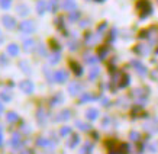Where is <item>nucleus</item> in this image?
<instances>
[{
	"label": "nucleus",
	"instance_id": "nucleus-18",
	"mask_svg": "<svg viewBox=\"0 0 158 154\" xmlns=\"http://www.w3.org/2000/svg\"><path fill=\"white\" fill-rule=\"evenodd\" d=\"M36 118H38L41 125H45V122H47V113H45L42 109H39V111L36 112Z\"/></svg>",
	"mask_w": 158,
	"mask_h": 154
},
{
	"label": "nucleus",
	"instance_id": "nucleus-17",
	"mask_svg": "<svg viewBox=\"0 0 158 154\" xmlns=\"http://www.w3.org/2000/svg\"><path fill=\"white\" fill-rule=\"evenodd\" d=\"M78 143H80V137H78V135H76V134H73L67 145L70 147V148H74V147H76V145L78 144Z\"/></svg>",
	"mask_w": 158,
	"mask_h": 154
},
{
	"label": "nucleus",
	"instance_id": "nucleus-41",
	"mask_svg": "<svg viewBox=\"0 0 158 154\" xmlns=\"http://www.w3.org/2000/svg\"><path fill=\"white\" fill-rule=\"evenodd\" d=\"M20 154H34V153H32L31 150H25V151H22V153H20Z\"/></svg>",
	"mask_w": 158,
	"mask_h": 154
},
{
	"label": "nucleus",
	"instance_id": "nucleus-27",
	"mask_svg": "<svg viewBox=\"0 0 158 154\" xmlns=\"http://www.w3.org/2000/svg\"><path fill=\"white\" fill-rule=\"evenodd\" d=\"M60 53H54V54H51V57H49V63L51 64H57L58 61H60Z\"/></svg>",
	"mask_w": 158,
	"mask_h": 154
},
{
	"label": "nucleus",
	"instance_id": "nucleus-37",
	"mask_svg": "<svg viewBox=\"0 0 158 154\" xmlns=\"http://www.w3.org/2000/svg\"><path fill=\"white\" fill-rule=\"evenodd\" d=\"M109 122H110V118H105V119H103V128H107V126H109Z\"/></svg>",
	"mask_w": 158,
	"mask_h": 154
},
{
	"label": "nucleus",
	"instance_id": "nucleus-11",
	"mask_svg": "<svg viewBox=\"0 0 158 154\" xmlns=\"http://www.w3.org/2000/svg\"><path fill=\"white\" fill-rule=\"evenodd\" d=\"M36 145L44 147V148H48V147H51V148H52V143H51L48 138H44V137H39L38 140H36Z\"/></svg>",
	"mask_w": 158,
	"mask_h": 154
},
{
	"label": "nucleus",
	"instance_id": "nucleus-22",
	"mask_svg": "<svg viewBox=\"0 0 158 154\" xmlns=\"http://www.w3.org/2000/svg\"><path fill=\"white\" fill-rule=\"evenodd\" d=\"M99 73H100V70H99V67H91V70H90V74H89V79L90 80H94L97 76H99Z\"/></svg>",
	"mask_w": 158,
	"mask_h": 154
},
{
	"label": "nucleus",
	"instance_id": "nucleus-5",
	"mask_svg": "<svg viewBox=\"0 0 158 154\" xmlns=\"http://www.w3.org/2000/svg\"><path fill=\"white\" fill-rule=\"evenodd\" d=\"M68 92H70L71 96H77V95H80L83 92V86L78 82H71L70 86H68Z\"/></svg>",
	"mask_w": 158,
	"mask_h": 154
},
{
	"label": "nucleus",
	"instance_id": "nucleus-19",
	"mask_svg": "<svg viewBox=\"0 0 158 154\" xmlns=\"http://www.w3.org/2000/svg\"><path fill=\"white\" fill-rule=\"evenodd\" d=\"M6 119L9 121L10 124H13V122H16V121H19V115H18L16 112H9V113L6 115Z\"/></svg>",
	"mask_w": 158,
	"mask_h": 154
},
{
	"label": "nucleus",
	"instance_id": "nucleus-26",
	"mask_svg": "<svg viewBox=\"0 0 158 154\" xmlns=\"http://www.w3.org/2000/svg\"><path fill=\"white\" fill-rule=\"evenodd\" d=\"M60 135H61V137L71 135V128H70V126H62L61 130H60Z\"/></svg>",
	"mask_w": 158,
	"mask_h": 154
},
{
	"label": "nucleus",
	"instance_id": "nucleus-25",
	"mask_svg": "<svg viewBox=\"0 0 158 154\" xmlns=\"http://www.w3.org/2000/svg\"><path fill=\"white\" fill-rule=\"evenodd\" d=\"M19 66H20V70H22V71H25L26 74H29V73H31V68H29L28 61H20Z\"/></svg>",
	"mask_w": 158,
	"mask_h": 154
},
{
	"label": "nucleus",
	"instance_id": "nucleus-38",
	"mask_svg": "<svg viewBox=\"0 0 158 154\" xmlns=\"http://www.w3.org/2000/svg\"><path fill=\"white\" fill-rule=\"evenodd\" d=\"M68 47H70V49H76V48H77L76 41H73V42H70V44H68Z\"/></svg>",
	"mask_w": 158,
	"mask_h": 154
},
{
	"label": "nucleus",
	"instance_id": "nucleus-7",
	"mask_svg": "<svg viewBox=\"0 0 158 154\" xmlns=\"http://www.w3.org/2000/svg\"><path fill=\"white\" fill-rule=\"evenodd\" d=\"M9 144H10V147H12V148H19L20 144H22V135L18 134V132H16V134H13V135H12V138H10Z\"/></svg>",
	"mask_w": 158,
	"mask_h": 154
},
{
	"label": "nucleus",
	"instance_id": "nucleus-20",
	"mask_svg": "<svg viewBox=\"0 0 158 154\" xmlns=\"http://www.w3.org/2000/svg\"><path fill=\"white\" fill-rule=\"evenodd\" d=\"M70 116H71L70 111H62V112H60V113L57 115V121H67Z\"/></svg>",
	"mask_w": 158,
	"mask_h": 154
},
{
	"label": "nucleus",
	"instance_id": "nucleus-34",
	"mask_svg": "<svg viewBox=\"0 0 158 154\" xmlns=\"http://www.w3.org/2000/svg\"><path fill=\"white\" fill-rule=\"evenodd\" d=\"M38 51H39V55H42V57H45L47 55V51H45V45H38Z\"/></svg>",
	"mask_w": 158,
	"mask_h": 154
},
{
	"label": "nucleus",
	"instance_id": "nucleus-40",
	"mask_svg": "<svg viewBox=\"0 0 158 154\" xmlns=\"http://www.w3.org/2000/svg\"><path fill=\"white\" fill-rule=\"evenodd\" d=\"M0 63H3V64H7V60H6V57H0Z\"/></svg>",
	"mask_w": 158,
	"mask_h": 154
},
{
	"label": "nucleus",
	"instance_id": "nucleus-23",
	"mask_svg": "<svg viewBox=\"0 0 158 154\" xmlns=\"http://www.w3.org/2000/svg\"><path fill=\"white\" fill-rule=\"evenodd\" d=\"M91 150H93V144L91 143H86L81 148V154H90Z\"/></svg>",
	"mask_w": 158,
	"mask_h": 154
},
{
	"label": "nucleus",
	"instance_id": "nucleus-13",
	"mask_svg": "<svg viewBox=\"0 0 158 154\" xmlns=\"http://www.w3.org/2000/svg\"><path fill=\"white\" fill-rule=\"evenodd\" d=\"M84 60H86L87 64H90V66H96L97 61H99V57L93 55V54H86V55H84Z\"/></svg>",
	"mask_w": 158,
	"mask_h": 154
},
{
	"label": "nucleus",
	"instance_id": "nucleus-21",
	"mask_svg": "<svg viewBox=\"0 0 158 154\" xmlns=\"http://www.w3.org/2000/svg\"><path fill=\"white\" fill-rule=\"evenodd\" d=\"M71 68H73V71H74L76 76H81L83 74V67L81 66H78L77 63H71Z\"/></svg>",
	"mask_w": 158,
	"mask_h": 154
},
{
	"label": "nucleus",
	"instance_id": "nucleus-33",
	"mask_svg": "<svg viewBox=\"0 0 158 154\" xmlns=\"http://www.w3.org/2000/svg\"><path fill=\"white\" fill-rule=\"evenodd\" d=\"M77 126L83 131H90V125H87V124H83V122H77Z\"/></svg>",
	"mask_w": 158,
	"mask_h": 154
},
{
	"label": "nucleus",
	"instance_id": "nucleus-8",
	"mask_svg": "<svg viewBox=\"0 0 158 154\" xmlns=\"http://www.w3.org/2000/svg\"><path fill=\"white\" fill-rule=\"evenodd\" d=\"M2 24L5 25V28H7V29H13V28H16V20L12 18V16H3L2 18Z\"/></svg>",
	"mask_w": 158,
	"mask_h": 154
},
{
	"label": "nucleus",
	"instance_id": "nucleus-24",
	"mask_svg": "<svg viewBox=\"0 0 158 154\" xmlns=\"http://www.w3.org/2000/svg\"><path fill=\"white\" fill-rule=\"evenodd\" d=\"M16 10H18V13H19L20 16H26V15L29 13V9H26V6H23V5L18 6V7H16Z\"/></svg>",
	"mask_w": 158,
	"mask_h": 154
},
{
	"label": "nucleus",
	"instance_id": "nucleus-28",
	"mask_svg": "<svg viewBox=\"0 0 158 154\" xmlns=\"http://www.w3.org/2000/svg\"><path fill=\"white\" fill-rule=\"evenodd\" d=\"M93 99H94L93 95H90V93H84V95L81 96V101L80 102H81V103H86V102H91Z\"/></svg>",
	"mask_w": 158,
	"mask_h": 154
},
{
	"label": "nucleus",
	"instance_id": "nucleus-30",
	"mask_svg": "<svg viewBox=\"0 0 158 154\" xmlns=\"http://www.w3.org/2000/svg\"><path fill=\"white\" fill-rule=\"evenodd\" d=\"M10 5H12V0H0V6L3 9H9Z\"/></svg>",
	"mask_w": 158,
	"mask_h": 154
},
{
	"label": "nucleus",
	"instance_id": "nucleus-44",
	"mask_svg": "<svg viewBox=\"0 0 158 154\" xmlns=\"http://www.w3.org/2000/svg\"><path fill=\"white\" fill-rule=\"evenodd\" d=\"M96 2H103V0H96Z\"/></svg>",
	"mask_w": 158,
	"mask_h": 154
},
{
	"label": "nucleus",
	"instance_id": "nucleus-35",
	"mask_svg": "<svg viewBox=\"0 0 158 154\" xmlns=\"http://www.w3.org/2000/svg\"><path fill=\"white\" fill-rule=\"evenodd\" d=\"M139 138H141V137H139V134L136 131H132V132H131V140L132 141H138Z\"/></svg>",
	"mask_w": 158,
	"mask_h": 154
},
{
	"label": "nucleus",
	"instance_id": "nucleus-45",
	"mask_svg": "<svg viewBox=\"0 0 158 154\" xmlns=\"http://www.w3.org/2000/svg\"><path fill=\"white\" fill-rule=\"evenodd\" d=\"M0 34H2V32H0Z\"/></svg>",
	"mask_w": 158,
	"mask_h": 154
},
{
	"label": "nucleus",
	"instance_id": "nucleus-1",
	"mask_svg": "<svg viewBox=\"0 0 158 154\" xmlns=\"http://www.w3.org/2000/svg\"><path fill=\"white\" fill-rule=\"evenodd\" d=\"M136 9H138L141 18H147V16L152 13V5L149 3L148 0H139L136 3Z\"/></svg>",
	"mask_w": 158,
	"mask_h": 154
},
{
	"label": "nucleus",
	"instance_id": "nucleus-32",
	"mask_svg": "<svg viewBox=\"0 0 158 154\" xmlns=\"http://www.w3.org/2000/svg\"><path fill=\"white\" fill-rule=\"evenodd\" d=\"M0 97H2V99H3L5 102H10V99H12L7 92H2V93H0Z\"/></svg>",
	"mask_w": 158,
	"mask_h": 154
},
{
	"label": "nucleus",
	"instance_id": "nucleus-9",
	"mask_svg": "<svg viewBox=\"0 0 158 154\" xmlns=\"http://www.w3.org/2000/svg\"><path fill=\"white\" fill-rule=\"evenodd\" d=\"M132 66H134V68L138 71V74H141V76H145V74L148 73V70H147V67H145L144 64L139 63V61H136V60L132 61Z\"/></svg>",
	"mask_w": 158,
	"mask_h": 154
},
{
	"label": "nucleus",
	"instance_id": "nucleus-42",
	"mask_svg": "<svg viewBox=\"0 0 158 154\" xmlns=\"http://www.w3.org/2000/svg\"><path fill=\"white\" fill-rule=\"evenodd\" d=\"M2 141H3V135H2V132H0V147H2Z\"/></svg>",
	"mask_w": 158,
	"mask_h": 154
},
{
	"label": "nucleus",
	"instance_id": "nucleus-3",
	"mask_svg": "<svg viewBox=\"0 0 158 154\" xmlns=\"http://www.w3.org/2000/svg\"><path fill=\"white\" fill-rule=\"evenodd\" d=\"M19 87L22 89V92L23 93H26V95H31L32 92H34V89H35V86H34V83L31 82V80H22V82L19 83Z\"/></svg>",
	"mask_w": 158,
	"mask_h": 154
},
{
	"label": "nucleus",
	"instance_id": "nucleus-14",
	"mask_svg": "<svg viewBox=\"0 0 158 154\" xmlns=\"http://www.w3.org/2000/svg\"><path fill=\"white\" fill-rule=\"evenodd\" d=\"M62 9L74 12V10H76V3H74V0H65V2H62Z\"/></svg>",
	"mask_w": 158,
	"mask_h": 154
},
{
	"label": "nucleus",
	"instance_id": "nucleus-6",
	"mask_svg": "<svg viewBox=\"0 0 158 154\" xmlns=\"http://www.w3.org/2000/svg\"><path fill=\"white\" fill-rule=\"evenodd\" d=\"M149 51H151V47L145 42H139L136 47H135V53H138L139 55H148Z\"/></svg>",
	"mask_w": 158,
	"mask_h": 154
},
{
	"label": "nucleus",
	"instance_id": "nucleus-39",
	"mask_svg": "<svg viewBox=\"0 0 158 154\" xmlns=\"http://www.w3.org/2000/svg\"><path fill=\"white\" fill-rule=\"evenodd\" d=\"M102 105H109V101H107V99H106V97H103V99H102Z\"/></svg>",
	"mask_w": 158,
	"mask_h": 154
},
{
	"label": "nucleus",
	"instance_id": "nucleus-16",
	"mask_svg": "<svg viewBox=\"0 0 158 154\" xmlns=\"http://www.w3.org/2000/svg\"><path fill=\"white\" fill-rule=\"evenodd\" d=\"M97 116H99V112H97V109H89V111L86 112V118L89 121L97 119Z\"/></svg>",
	"mask_w": 158,
	"mask_h": 154
},
{
	"label": "nucleus",
	"instance_id": "nucleus-10",
	"mask_svg": "<svg viewBox=\"0 0 158 154\" xmlns=\"http://www.w3.org/2000/svg\"><path fill=\"white\" fill-rule=\"evenodd\" d=\"M35 47H36V42H35L34 39H25V41H23V49L26 51V53L34 51Z\"/></svg>",
	"mask_w": 158,
	"mask_h": 154
},
{
	"label": "nucleus",
	"instance_id": "nucleus-12",
	"mask_svg": "<svg viewBox=\"0 0 158 154\" xmlns=\"http://www.w3.org/2000/svg\"><path fill=\"white\" fill-rule=\"evenodd\" d=\"M7 54L12 55V57L19 55V47H18L16 44H10V45H7Z\"/></svg>",
	"mask_w": 158,
	"mask_h": 154
},
{
	"label": "nucleus",
	"instance_id": "nucleus-29",
	"mask_svg": "<svg viewBox=\"0 0 158 154\" xmlns=\"http://www.w3.org/2000/svg\"><path fill=\"white\" fill-rule=\"evenodd\" d=\"M48 9L51 10V12H55V10L58 9L57 7V0H51V2H48Z\"/></svg>",
	"mask_w": 158,
	"mask_h": 154
},
{
	"label": "nucleus",
	"instance_id": "nucleus-43",
	"mask_svg": "<svg viewBox=\"0 0 158 154\" xmlns=\"http://www.w3.org/2000/svg\"><path fill=\"white\" fill-rule=\"evenodd\" d=\"M2 112H3V103L0 102V113H2Z\"/></svg>",
	"mask_w": 158,
	"mask_h": 154
},
{
	"label": "nucleus",
	"instance_id": "nucleus-4",
	"mask_svg": "<svg viewBox=\"0 0 158 154\" xmlns=\"http://www.w3.org/2000/svg\"><path fill=\"white\" fill-rule=\"evenodd\" d=\"M68 80V73L65 70H57L54 73V82L57 83H65Z\"/></svg>",
	"mask_w": 158,
	"mask_h": 154
},
{
	"label": "nucleus",
	"instance_id": "nucleus-15",
	"mask_svg": "<svg viewBox=\"0 0 158 154\" xmlns=\"http://www.w3.org/2000/svg\"><path fill=\"white\" fill-rule=\"evenodd\" d=\"M47 9H48V3H47V2H44V0H39L38 5H36V12H38L39 15H42Z\"/></svg>",
	"mask_w": 158,
	"mask_h": 154
},
{
	"label": "nucleus",
	"instance_id": "nucleus-36",
	"mask_svg": "<svg viewBox=\"0 0 158 154\" xmlns=\"http://www.w3.org/2000/svg\"><path fill=\"white\" fill-rule=\"evenodd\" d=\"M77 18H78V12H76V10H74V12L70 15V20H73V22H74V20H77Z\"/></svg>",
	"mask_w": 158,
	"mask_h": 154
},
{
	"label": "nucleus",
	"instance_id": "nucleus-31",
	"mask_svg": "<svg viewBox=\"0 0 158 154\" xmlns=\"http://www.w3.org/2000/svg\"><path fill=\"white\" fill-rule=\"evenodd\" d=\"M107 53H109V49L106 48V47L100 48V49H99V58H105L106 55H107Z\"/></svg>",
	"mask_w": 158,
	"mask_h": 154
},
{
	"label": "nucleus",
	"instance_id": "nucleus-2",
	"mask_svg": "<svg viewBox=\"0 0 158 154\" xmlns=\"http://www.w3.org/2000/svg\"><path fill=\"white\" fill-rule=\"evenodd\" d=\"M35 29H36V26H35L34 20L25 19L19 24V31L22 34H32V32H35Z\"/></svg>",
	"mask_w": 158,
	"mask_h": 154
}]
</instances>
